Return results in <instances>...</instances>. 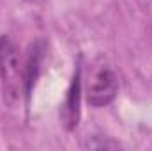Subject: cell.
I'll return each instance as SVG.
<instances>
[{"mask_svg":"<svg viewBox=\"0 0 152 151\" xmlns=\"http://www.w3.org/2000/svg\"><path fill=\"white\" fill-rule=\"evenodd\" d=\"M85 150H117L120 148L118 142L112 141L110 137H101V135H92L83 142Z\"/></svg>","mask_w":152,"mask_h":151,"instance_id":"obj_4","label":"cell"},{"mask_svg":"<svg viewBox=\"0 0 152 151\" xmlns=\"http://www.w3.org/2000/svg\"><path fill=\"white\" fill-rule=\"evenodd\" d=\"M80 93H81V82H80V68H78L75 78H73V84L69 87L66 103L62 105V114H60L67 130H73L80 119Z\"/></svg>","mask_w":152,"mask_h":151,"instance_id":"obj_3","label":"cell"},{"mask_svg":"<svg viewBox=\"0 0 152 151\" xmlns=\"http://www.w3.org/2000/svg\"><path fill=\"white\" fill-rule=\"evenodd\" d=\"M0 78L5 101L14 105L21 96L25 76L20 50L9 36H0Z\"/></svg>","mask_w":152,"mask_h":151,"instance_id":"obj_1","label":"cell"},{"mask_svg":"<svg viewBox=\"0 0 152 151\" xmlns=\"http://www.w3.org/2000/svg\"><path fill=\"white\" fill-rule=\"evenodd\" d=\"M118 93V78L106 64L99 62L92 68L87 82V101L92 107H104L112 103Z\"/></svg>","mask_w":152,"mask_h":151,"instance_id":"obj_2","label":"cell"}]
</instances>
